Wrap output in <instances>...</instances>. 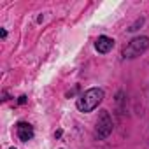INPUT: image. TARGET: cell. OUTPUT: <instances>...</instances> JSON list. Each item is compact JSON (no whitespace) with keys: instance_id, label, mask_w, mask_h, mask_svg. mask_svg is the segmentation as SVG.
I'll return each mask as SVG.
<instances>
[{"instance_id":"cell-2","label":"cell","mask_w":149,"mask_h":149,"mask_svg":"<svg viewBox=\"0 0 149 149\" xmlns=\"http://www.w3.org/2000/svg\"><path fill=\"white\" fill-rule=\"evenodd\" d=\"M149 47V39L147 37H135L123 51V56L125 58H137L140 56L146 49Z\"/></svg>"},{"instance_id":"cell-5","label":"cell","mask_w":149,"mask_h":149,"mask_svg":"<svg viewBox=\"0 0 149 149\" xmlns=\"http://www.w3.org/2000/svg\"><path fill=\"white\" fill-rule=\"evenodd\" d=\"M95 47H97V51H98V53H109V51L114 47V40H112L111 37L102 35V37H98V39H97Z\"/></svg>"},{"instance_id":"cell-3","label":"cell","mask_w":149,"mask_h":149,"mask_svg":"<svg viewBox=\"0 0 149 149\" xmlns=\"http://www.w3.org/2000/svg\"><path fill=\"white\" fill-rule=\"evenodd\" d=\"M111 132H112V119H111L107 111H102L100 118L97 121V132L95 133H97L98 139H105V137H109Z\"/></svg>"},{"instance_id":"cell-6","label":"cell","mask_w":149,"mask_h":149,"mask_svg":"<svg viewBox=\"0 0 149 149\" xmlns=\"http://www.w3.org/2000/svg\"><path fill=\"white\" fill-rule=\"evenodd\" d=\"M26 102V97H19V104H25Z\"/></svg>"},{"instance_id":"cell-4","label":"cell","mask_w":149,"mask_h":149,"mask_svg":"<svg viewBox=\"0 0 149 149\" xmlns=\"http://www.w3.org/2000/svg\"><path fill=\"white\" fill-rule=\"evenodd\" d=\"M16 132H18V137H19L23 142H28V140L33 137V128H32V125H28V123H18Z\"/></svg>"},{"instance_id":"cell-1","label":"cell","mask_w":149,"mask_h":149,"mask_svg":"<svg viewBox=\"0 0 149 149\" xmlns=\"http://www.w3.org/2000/svg\"><path fill=\"white\" fill-rule=\"evenodd\" d=\"M102 100H104V91L100 88H91L77 98V109L81 112H91L93 109L98 107Z\"/></svg>"}]
</instances>
